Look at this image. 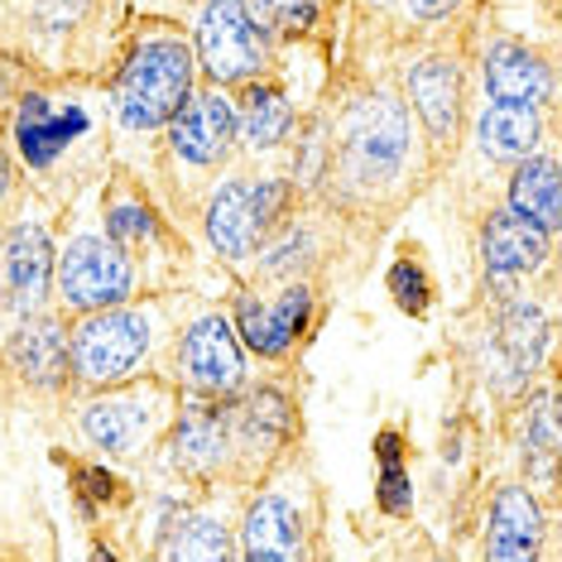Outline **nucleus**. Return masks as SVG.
Masks as SVG:
<instances>
[{"label": "nucleus", "instance_id": "obj_1", "mask_svg": "<svg viewBox=\"0 0 562 562\" xmlns=\"http://www.w3.org/2000/svg\"><path fill=\"white\" fill-rule=\"evenodd\" d=\"M193 92V54L178 40H149L135 48V58L125 63L116 106L121 121L131 131H149L178 116V106Z\"/></svg>", "mask_w": 562, "mask_h": 562}, {"label": "nucleus", "instance_id": "obj_2", "mask_svg": "<svg viewBox=\"0 0 562 562\" xmlns=\"http://www.w3.org/2000/svg\"><path fill=\"white\" fill-rule=\"evenodd\" d=\"M198 54H202V68L216 82H240L265 68V34L246 0H212L202 10Z\"/></svg>", "mask_w": 562, "mask_h": 562}, {"label": "nucleus", "instance_id": "obj_3", "mask_svg": "<svg viewBox=\"0 0 562 562\" xmlns=\"http://www.w3.org/2000/svg\"><path fill=\"white\" fill-rule=\"evenodd\" d=\"M145 347H149L145 317L101 308L97 317H87V323L72 331L68 356H72L78 380H87V385H111V380H121L125 370L145 356Z\"/></svg>", "mask_w": 562, "mask_h": 562}, {"label": "nucleus", "instance_id": "obj_4", "mask_svg": "<svg viewBox=\"0 0 562 562\" xmlns=\"http://www.w3.org/2000/svg\"><path fill=\"white\" fill-rule=\"evenodd\" d=\"M279 202H284V188L279 183H250V178H232L222 193L212 198L207 212V232L212 246L232 260H246L255 250V240L265 236V226L274 222Z\"/></svg>", "mask_w": 562, "mask_h": 562}, {"label": "nucleus", "instance_id": "obj_5", "mask_svg": "<svg viewBox=\"0 0 562 562\" xmlns=\"http://www.w3.org/2000/svg\"><path fill=\"white\" fill-rule=\"evenodd\" d=\"M58 289L72 308H111L131 293V265L121 260L116 246L82 236L58 260Z\"/></svg>", "mask_w": 562, "mask_h": 562}, {"label": "nucleus", "instance_id": "obj_6", "mask_svg": "<svg viewBox=\"0 0 562 562\" xmlns=\"http://www.w3.org/2000/svg\"><path fill=\"white\" fill-rule=\"evenodd\" d=\"M48 279H54V250H48L44 226L20 222L0 246V308L30 317L44 303Z\"/></svg>", "mask_w": 562, "mask_h": 562}, {"label": "nucleus", "instance_id": "obj_7", "mask_svg": "<svg viewBox=\"0 0 562 562\" xmlns=\"http://www.w3.org/2000/svg\"><path fill=\"white\" fill-rule=\"evenodd\" d=\"M408 149V116L400 101L390 97H375V101H361L347 121V159L361 169L366 178L375 173H390L394 164L404 159Z\"/></svg>", "mask_w": 562, "mask_h": 562}, {"label": "nucleus", "instance_id": "obj_8", "mask_svg": "<svg viewBox=\"0 0 562 562\" xmlns=\"http://www.w3.org/2000/svg\"><path fill=\"white\" fill-rule=\"evenodd\" d=\"M78 135H87L82 106H54L44 97H24L15 111V145L30 169H48Z\"/></svg>", "mask_w": 562, "mask_h": 562}, {"label": "nucleus", "instance_id": "obj_9", "mask_svg": "<svg viewBox=\"0 0 562 562\" xmlns=\"http://www.w3.org/2000/svg\"><path fill=\"white\" fill-rule=\"evenodd\" d=\"M183 370L198 390L232 394L240 385V347L226 317H202L183 341Z\"/></svg>", "mask_w": 562, "mask_h": 562}, {"label": "nucleus", "instance_id": "obj_10", "mask_svg": "<svg viewBox=\"0 0 562 562\" xmlns=\"http://www.w3.org/2000/svg\"><path fill=\"white\" fill-rule=\"evenodd\" d=\"M82 428L101 452L111 457H135V447L155 432V404L145 394H111V400L87 404Z\"/></svg>", "mask_w": 562, "mask_h": 562}, {"label": "nucleus", "instance_id": "obj_11", "mask_svg": "<svg viewBox=\"0 0 562 562\" xmlns=\"http://www.w3.org/2000/svg\"><path fill=\"white\" fill-rule=\"evenodd\" d=\"M543 236L533 222H524L519 212H495L481 232V255H485V270L495 279H515L539 270L543 260Z\"/></svg>", "mask_w": 562, "mask_h": 562}, {"label": "nucleus", "instance_id": "obj_12", "mask_svg": "<svg viewBox=\"0 0 562 562\" xmlns=\"http://www.w3.org/2000/svg\"><path fill=\"white\" fill-rule=\"evenodd\" d=\"M240 337H246L250 351L260 356H284L293 347V337L308 323V293L293 289L284 293L279 303H255V299H240Z\"/></svg>", "mask_w": 562, "mask_h": 562}, {"label": "nucleus", "instance_id": "obj_13", "mask_svg": "<svg viewBox=\"0 0 562 562\" xmlns=\"http://www.w3.org/2000/svg\"><path fill=\"white\" fill-rule=\"evenodd\" d=\"M232 135H236V106L212 92V97L193 101V106L178 116L173 149L193 164H216L226 155V145H232Z\"/></svg>", "mask_w": 562, "mask_h": 562}, {"label": "nucleus", "instance_id": "obj_14", "mask_svg": "<svg viewBox=\"0 0 562 562\" xmlns=\"http://www.w3.org/2000/svg\"><path fill=\"white\" fill-rule=\"evenodd\" d=\"M485 92L509 106H539L548 92V68L524 44H495L485 54Z\"/></svg>", "mask_w": 562, "mask_h": 562}, {"label": "nucleus", "instance_id": "obj_15", "mask_svg": "<svg viewBox=\"0 0 562 562\" xmlns=\"http://www.w3.org/2000/svg\"><path fill=\"white\" fill-rule=\"evenodd\" d=\"M10 366L20 370L30 385H58L68 375V337L54 317H30L15 337H10Z\"/></svg>", "mask_w": 562, "mask_h": 562}, {"label": "nucleus", "instance_id": "obj_16", "mask_svg": "<svg viewBox=\"0 0 562 562\" xmlns=\"http://www.w3.org/2000/svg\"><path fill=\"white\" fill-rule=\"evenodd\" d=\"M240 533H246V548H240V553H246L250 562H293V558H303L299 515H293L289 501H279V495L255 501Z\"/></svg>", "mask_w": 562, "mask_h": 562}, {"label": "nucleus", "instance_id": "obj_17", "mask_svg": "<svg viewBox=\"0 0 562 562\" xmlns=\"http://www.w3.org/2000/svg\"><path fill=\"white\" fill-rule=\"evenodd\" d=\"M533 548H539V505H533L529 491L509 485V491H501L491 515V558L524 562L533 558Z\"/></svg>", "mask_w": 562, "mask_h": 562}, {"label": "nucleus", "instance_id": "obj_18", "mask_svg": "<svg viewBox=\"0 0 562 562\" xmlns=\"http://www.w3.org/2000/svg\"><path fill=\"white\" fill-rule=\"evenodd\" d=\"M408 92H414L418 116L428 121L432 135H452L457 125V101H462V82H457V68L442 58H428L418 68H408Z\"/></svg>", "mask_w": 562, "mask_h": 562}, {"label": "nucleus", "instance_id": "obj_19", "mask_svg": "<svg viewBox=\"0 0 562 562\" xmlns=\"http://www.w3.org/2000/svg\"><path fill=\"white\" fill-rule=\"evenodd\" d=\"M476 139L491 159H529L539 145V106H509L495 101L485 106V116L476 125Z\"/></svg>", "mask_w": 562, "mask_h": 562}, {"label": "nucleus", "instance_id": "obj_20", "mask_svg": "<svg viewBox=\"0 0 562 562\" xmlns=\"http://www.w3.org/2000/svg\"><path fill=\"white\" fill-rule=\"evenodd\" d=\"M222 452H226L222 414L207 404H188L183 424H178V442H173V467L193 471V476H207V471L222 467Z\"/></svg>", "mask_w": 562, "mask_h": 562}, {"label": "nucleus", "instance_id": "obj_21", "mask_svg": "<svg viewBox=\"0 0 562 562\" xmlns=\"http://www.w3.org/2000/svg\"><path fill=\"white\" fill-rule=\"evenodd\" d=\"M509 202H515V212L524 222L539 226V232H558V164L529 155L515 173Z\"/></svg>", "mask_w": 562, "mask_h": 562}, {"label": "nucleus", "instance_id": "obj_22", "mask_svg": "<svg viewBox=\"0 0 562 562\" xmlns=\"http://www.w3.org/2000/svg\"><path fill=\"white\" fill-rule=\"evenodd\" d=\"M289 131V101L279 87H255L246 97V116H240V135L250 149H270Z\"/></svg>", "mask_w": 562, "mask_h": 562}, {"label": "nucleus", "instance_id": "obj_23", "mask_svg": "<svg viewBox=\"0 0 562 562\" xmlns=\"http://www.w3.org/2000/svg\"><path fill=\"white\" fill-rule=\"evenodd\" d=\"M501 337H505V351L515 356V366L529 370L533 361H539V351H543L548 323H543V313L533 308V303H509V313L501 323Z\"/></svg>", "mask_w": 562, "mask_h": 562}, {"label": "nucleus", "instance_id": "obj_24", "mask_svg": "<svg viewBox=\"0 0 562 562\" xmlns=\"http://www.w3.org/2000/svg\"><path fill=\"white\" fill-rule=\"evenodd\" d=\"M226 529L216 519H183L173 529V539L164 543V558H226Z\"/></svg>", "mask_w": 562, "mask_h": 562}, {"label": "nucleus", "instance_id": "obj_25", "mask_svg": "<svg viewBox=\"0 0 562 562\" xmlns=\"http://www.w3.org/2000/svg\"><path fill=\"white\" fill-rule=\"evenodd\" d=\"M317 20V0H255V24L279 34H303Z\"/></svg>", "mask_w": 562, "mask_h": 562}, {"label": "nucleus", "instance_id": "obj_26", "mask_svg": "<svg viewBox=\"0 0 562 562\" xmlns=\"http://www.w3.org/2000/svg\"><path fill=\"white\" fill-rule=\"evenodd\" d=\"M390 289H394V299H400V308H408V313H424L428 308V279H424L418 265H408V260L394 265Z\"/></svg>", "mask_w": 562, "mask_h": 562}, {"label": "nucleus", "instance_id": "obj_27", "mask_svg": "<svg viewBox=\"0 0 562 562\" xmlns=\"http://www.w3.org/2000/svg\"><path fill=\"white\" fill-rule=\"evenodd\" d=\"M529 442H539L543 457L558 452V394L553 390H548L543 400L533 404V414H529Z\"/></svg>", "mask_w": 562, "mask_h": 562}, {"label": "nucleus", "instance_id": "obj_28", "mask_svg": "<svg viewBox=\"0 0 562 562\" xmlns=\"http://www.w3.org/2000/svg\"><path fill=\"white\" fill-rule=\"evenodd\" d=\"M111 236H116V240H139V236H149V212H139V207H116V212H111Z\"/></svg>", "mask_w": 562, "mask_h": 562}, {"label": "nucleus", "instance_id": "obj_29", "mask_svg": "<svg viewBox=\"0 0 562 562\" xmlns=\"http://www.w3.org/2000/svg\"><path fill=\"white\" fill-rule=\"evenodd\" d=\"M380 505L385 509H408V481H404V471H400V462H390L385 467V481H380Z\"/></svg>", "mask_w": 562, "mask_h": 562}, {"label": "nucleus", "instance_id": "obj_30", "mask_svg": "<svg viewBox=\"0 0 562 562\" xmlns=\"http://www.w3.org/2000/svg\"><path fill=\"white\" fill-rule=\"evenodd\" d=\"M78 476H82V485H87V495H92V501H111V495H116V481H111L106 471L87 467V471H78Z\"/></svg>", "mask_w": 562, "mask_h": 562}, {"label": "nucleus", "instance_id": "obj_31", "mask_svg": "<svg viewBox=\"0 0 562 562\" xmlns=\"http://www.w3.org/2000/svg\"><path fill=\"white\" fill-rule=\"evenodd\" d=\"M457 5H462V0H408V10H414L418 20H442V15H452Z\"/></svg>", "mask_w": 562, "mask_h": 562}, {"label": "nucleus", "instance_id": "obj_32", "mask_svg": "<svg viewBox=\"0 0 562 562\" xmlns=\"http://www.w3.org/2000/svg\"><path fill=\"white\" fill-rule=\"evenodd\" d=\"M380 462H400V438H394V432H380Z\"/></svg>", "mask_w": 562, "mask_h": 562}, {"label": "nucleus", "instance_id": "obj_33", "mask_svg": "<svg viewBox=\"0 0 562 562\" xmlns=\"http://www.w3.org/2000/svg\"><path fill=\"white\" fill-rule=\"evenodd\" d=\"M10 193V159H5V149H0V202H5Z\"/></svg>", "mask_w": 562, "mask_h": 562}, {"label": "nucleus", "instance_id": "obj_34", "mask_svg": "<svg viewBox=\"0 0 562 562\" xmlns=\"http://www.w3.org/2000/svg\"><path fill=\"white\" fill-rule=\"evenodd\" d=\"M375 5H380V0H375Z\"/></svg>", "mask_w": 562, "mask_h": 562}]
</instances>
